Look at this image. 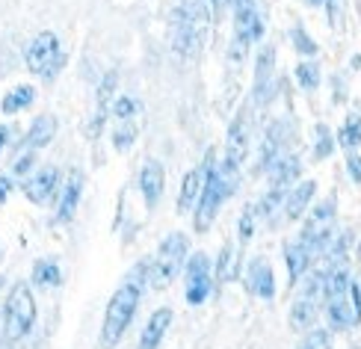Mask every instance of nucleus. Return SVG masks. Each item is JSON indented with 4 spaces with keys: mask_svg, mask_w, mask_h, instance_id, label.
Here are the masks:
<instances>
[{
    "mask_svg": "<svg viewBox=\"0 0 361 349\" xmlns=\"http://www.w3.org/2000/svg\"><path fill=\"white\" fill-rule=\"evenodd\" d=\"M142 278L148 281V264L140 267V276L137 278L122 284L113 293L110 305H107V314H104V326H101V346L104 349H113L118 341H122L125 329L130 326L133 317H137L140 296H142Z\"/></svg>",
    "mask_w": 361,
    "mask_h": 349,
    "instance_id": "obj_1",
    "label": "nucleus"
},
{
    "mask_svg": "<svg viewBox=\"0 0 361 349\" xmlns=\"http://www.w3.org/2000/svg\"><path fill=\"white\" fill-rule=\"evenodd\" d=\"M169 36H172V51L184 59L199 56L204 36H207V12L199 0H187L172 9L169 18Z\"/></svg>",
    "mask_w": 361,
    "mask_h": 349,
    "instance_id": "obj_2",
    "label": "nucleus"
},
{
    "mask_svg": "<svg viewBox=\"0 0 361 349\" xmlns=\"http://www.w3.org/2000/svg\"><path fill=\"white\" fill-rule=\"evenodd\" d=\"M187 249H190V240L184 234H169L166 240H163L154 264H148V287L166 290V287L175 281V276L180 272V267L187 264Z\"/></svg>",
    "mask_w": 361,
    "mask_h": 349,
    "instance_id": "obj_3",
    "label": "nucleus"
},
{
    "mask_svg": "<svg viewBox=\"0 0 361 349\" xmlns=\"http://www.w3.org/2000/svg\"><path fill=\"white\" fill-rule=\"evenodd\" d=\"M24 59H27V68L44 80H54L56 74L66 68V51L59 48V39L51 33V30H44V33H39L27 44Z\"/></svg>",
    "mask_w": 361,
    "mask_h": 349,
    "instance_id": "obj_4",
    "label": "nucleus"
},
{
    "mask_svg": "<svg viewBox=\"0 0 361 349\" xmlns=\"http://www.w3.org/2000/svg\"><path fill=\"white\" fill-rule=\"evenodd\" d=\"M36 323V299L27 284H15L6 296L4 308V331L9 341H21Z\"/></svg>",
    "mask_w": 361,
    "mask_h": 349,
    "instance_id": "obj_5",
    "label": "nucleus"
},
{
    "mask_svg": "<svg viewBox=\"0 0 361 349\" xmlns=\"http://www.w3.org/2000/svg\"><path fill=\"white\" fill-rule=\"evenodd\" d=\"M332 231H335V199H326L311 210V216L302 225V237L299 243L308 249L311 257L326 255L329 243H332Z\"/></svg>",
    "mask_w": 361,
    "mask_h": 349,
    "instance_id": "obj_6",
    "label": "nucleus"
},
{
    "mask_svg": "<svg viewBox=\"0 0 361 349\" xmlns=\"http://www.w3.org/2000/svg\"><path fill=\"white\" fill-rule=\"evenodd\" d=\"M264 36V24L261 15L255 9L252 0H234V42H231V56L243 59L246 51L255 42H261Z\"/></svg>",
    "mask_w": 361,
    "mask_h": 349,
    "instance_id": "obj_7",
    "label": "nucleus"
},
{
    "mask_svg": "<svg viewBox=\"0 0 361 349\" xmlns=\"http://www.w3.org/2000/svg\"><path fill=\"white\" fill-rule=\"evenodd\" d=\"M204 169V187H202V199H199V207H195V231L204 234L210 225H214V216L219 204L225 202V192L219 187V178H216V163L214 157H207V163L202 166Z\"/></svg>",
    "mask_w": 361,
    "mask_h": 349,
    "instance_id": "obj_8",
    "label": "nucleus"
},
{
    "mask_svg": "<svg viewBox=\"0 0 361 349\" xmlns=\"http://www.w3.org/2000/svg\"><path fill=\"white\" fill-rule=\"evenodd\" d=\"M326 314H329V323L332 329H353L361 323V284L350 281L347 293L335 296L326 302Z\"/></svg>",
    "mask_w": 361,
    "mask_h": 349,
    "instance_id": "obj_9",
    "label": "nucleus"
},
{
    "mask_svg": "<svg viewBox=\"0 0 361 349\" xmlns=\"http://www.w3.org/2000/svg\"><path fill=\"white\" fill-rule=\"evenodd\" d=\"M187 302L190 305H202V302L214 290V278H210V257L204 252H195L187 257Z\"/></svg>",
    "mask_w": 361,
    "mask_h": 349,
    "instance_id": "obj_10",
    "label": "nucleus"
},
{
    "mask_svg": "<svg viewBox=\"0 0 361 349\" xmlns=\"http://www.w3.org/2000/svg\"><path fill=\"white\" fill-rule=\"evenodd\" d=\"M273 89H276V48L264 44V48L258 51V56H255V89H252V98L258 104H267L269 95H273Z\"/></svg>",
    "mask_w": 361,
    "mask_h": 349,
    "instance_id": "obj_11",
    "label": "nucleus"
},
{
    "mask_svg": "<svg viewBox=\"0 0 361 349\" xmlns=\"http://www.w3.org/2000/svg\"><path fill=\"white\" fill-rule=\"evenodd\" d=\"M56 184H59L56 166H42V169H36L24 180V195L33 204H48L54 199V192H56Z\"/></svg>",
    "mask_w": 361,
    "mask_h": 349,
    "instance_id": "obj_12",
    "label": "nucleus"
},
{
    "mask_svg": "<svg viewBox=\"0 0 361 349\" xmlns=\"http://www.w3.org/2000/svg\"><path fill=\"white\" fill-rule=\"evenodd\" d=\"M249 145H252V130L246 121V110L237 113L234 121L228 125V136H225V157L243 166V160L249 157Z\"/></svg>",
    "mask_w": 361,
    "mask_h": 349,
    "instance_id": "obj_13",
    "label": "nucleus"
},
{
    "mask_svg": "<svg viewBox=\"0 0 361 349\" xmlns=\"http://www.w3.org/2000/svg\"><path fill=\"white\" fill-rule=\"evenodd\" d=\"M246 287L252 296L258 299H273L276 296V276L273 267L267 264V257H252L246 269Z\"/></svg>",
    "mask_w": 361,
    "mask_h": 349,
    "instance_id": "obj_14",
    "label": "nucleus"
},
{
    "mask_svg": "<svg viewBox=\"0 0 361 349\" xmlns=\"http://www.w3.org/2000/svg\"><path fill=\"white\" fill-rule=\"evenodd\" d=\"M83 187H86V178L80 169H71L66 184H63V199H59V207H56V222H68L74 216V210L80 204V195H83Z\"/></svg>",
    "mask_w": 361,
    "mask_h": 349,
    "instance_id": "obj_15",
    "label": "nucleus"
},
{
    "mask_svg": "<svg viewBox=\"0 0 361 349\" xmlns=\"http://www.w3.org/2000/svg\"><path fill=\"white\" fill-rule=\"evenodd\" d=\"M163 187H166V175H163V166L157 160H145L142 172H140V190L145 195V204L154 207L163 195Z\"/></svg>",
    "mask_w": 361,
    "mask_h": 349,
    "instance_id": "obj_16",
    "label": "nucleus"
},
{
    "mask_svg": "<svg viewBox=\"0 0 361 349\" xmlns=\"http://www.w3.org/2000/svg\"><path fill=\"white\" fill-rule=\"evenodd\" d=\"M288 142V121L279 118L273 125L267 128V136H264V145H261V169L267 172L273 166L276 157H281V148Z\"/></svg>",
    "mask_w": 361,
    "mask_h": 349,
    "instance_id": "obj_17",
    "label": "nucleus"
},
{
    "mask_svg": "<svg viewBox=\"0 0 361 349\" xmlns=\"http://www.w3.org/2000/svg\"><path fill=\"white\" fill-rule=\"evenodd\" d=\"M299 172H302V160H299L296 154H281V157H276L273 166L267 169L269 184H273V187H281V190H288L293 180L299 178Z\"/></svg>",
    "mask_w": 361,
    "mask_h": 349,
    "instance_id": "obj_18",
    "label": "nucleus"
},
{
    "mask_svg": "<svg viewBox=\"0 0 361 349\" xmlns=\"http://www.w3.org/2000/svg\"><path fill=\"white\" fill-rule=\"evenodd\" d=\"M113 92H116V74H107V78L101 80V86H98V95H95L98 107H95V116H92V125H89V130H86L89 136H92V140L104 130V121H107V113H110V107H113V104H110Z\"/></svg>",
    "mask_w": 361,
    "mask_h": 349,
    "instance_id": "obj_19",
    "label": "nucleus"
},
{
    "mask_svg": "<svg viewBox=\"0 0 361 349\" xmlns=\"http://www.w3.org/2000/svg\"><path fill=\"white\" fill-rule=\"evenodd\" d=\"M169 326H172V308H157L152 314V320H148L145 329H142L140 349H157L160 341H163V335L169 331Z\"/></svg>",
    "mask_w": 361,
    "mask_h": 349,
    "instance_id": "obj_20",
    "label": "nucleus"
},
{
    "mask_svg": "<svg viewBox=\"0 0 361 349\" xmlns=\"http://www.w3.org/2000/svg\"><path fill=\"white\" fill-rule=\"evenodd\" d=\"M314 192H317V184L314 180H302L299 187L288 190V199H284V219L288 222H296L299 216L305 214V207L311 204Z\"/></svg>",
    "mask_w": 361,
    "mask_h": 349,
    "instance_id": "obj_21",
    "label": "nucleus"
},
{
    "mask_svg": "<svg viewBox=\"0 0 361 349\" xmlns=\"http://www.w3.org/2000/svg\"><path fill=\"white\" fill-rule=\"evenodd\" d=\"M202 187H204V169H190L184 175V184H180L178 214H190V210L195 207V202L202 199Z\"/></svg>",
    "mask_w": 361,
    "mask_h": 349,
    "instance_id": "obj_22",
    "label": "nucleus"
},
{
    "mask_svg": "<svg viewBox=\"0 0 361 349\" xmlns=\"http://www.w3.org/2000/svg\"><path fill=\"white\" fill-rule=\"evenodd\" d=\"M54 136H56V118L54 116H39L33 125H30L27 136H24V148L27 151H39L44 145H51Z\"/></svg>",
    "mask_w": 361,
    "mask_h": 349,
    "instance_id": "obj_23",
    "label": "nucleus"
},
{
    "mask_svg": "<svg viewBox=\"0 0 361 349\" xmlns=\"http://www.w3.org/2000/svg\"><path fill=\"white\" fill-rule=\"evenodd\" d=\"M284 261H288V272H290V284H296L299 278L308 272L311 261L314 257L308 255V249L302 246V243H284Z\"/></svg>",
    "mask_w": 361,
    "mask_h": 349,
    "instance_id": "obj_24",
    "label": "nucleus"
},
{
    "mask_svg": "<svg viewBox=\"0 0 361 349\" xmlns=\"http://www.w3.org/2000/svg\"><path fill=\"white\" fill-rule=\"evenodd\" d=\"M317 308H320V302H314V299H308V296H296L293 308H290V326H293L296 331L311 329L314 320H317Z\"/></svg>",
    "mask_w": 361,
    "mask_h": 349,
    "instance_id": "obj_25",
    "label": "nucleus"
},
{
    "mask_svg": "<svg viewBox=\"0 0 361 349\" xmlns=\"http://www.w3.org/2000/svg\"><path fill=\"white\" fill-rule=\"evenodd\" d=\"M33 98H36V89L27 86V83H21V86H15L12 92H6V98L0 101V110H4L6 116H15V113L27 110L30 104H33Z\"/></svg>",
    "mask_w": 361,
    "mask_h": 349,
    "instance_id": "obj_26",
    "label": "nucleus"
},
{
    "mask_svg": "<svg viewBox=\"0 0 361 349\" xmlns=\"http://www.w3.org/2000/svg\"><path fill=\"white\" fill-rule=\"evenodd\" d=\"M338 145L347 148V151H355L361 145V116H347V121L341 125L338 130Z\"/></svg>",
    "mask_w": 361,
    "mask_h": 349,
    "instance_id": "obj_27",
    "label": "nucleus"
},
{
    "mask_svg": "<svg viewBox=\"0 0 361 349\" xmlns=\"http://www.w3.org/2000/svg\"><path fill=\"white\" fill-rule=\"evenodd\" d=\"M59 281H63V269L56 267V261H36V267H33L36 287H56Z\"/></svg>",
    "mask_w": 361,
    "mask_h": 349,
    "instance_id": "obj_28",
    "label": "nucleus"
},
{
    "mask_svg": "<svg viewBox=\"0 0 361 349\" xmlns=\"http://www.w3.org/2000/svg\"><path fill=\"white\" fill-rule=\"evenodd\" d=\"M314 136H317V142H314V157H317V160L332 157V151H335V136H332V130H329L326 125H317V128H314Z\"/></svg>",
    "mask_w": 361,
    "mask_h": 349,
    "instance_id": "obj_29",
    "label": "nucleus"
},
{
    "mask_svg": "<svg viewBox=\"0 0 361 349\" xmlns=\"http://www.w3.org/2000/svg\"><path fill=\"white\" fill-rule=\"evenodd\" d=\"M296 83L305 89V92H314L320 86V68L317 63H299L296 66Z\"/></svg>",
    "mask_w": 361,
    "mask_h": 349,
    "instance_id": "obj_30",
    "label": "nucleus"
},
{
    "mask_svg": "<svg viewBox=\"0 0 361 349\" xmlns=\"http://www.w3.org/2000/svg\"><path fill=\"white\" fill-rule=\"evenodd\" d=\"M258 216H261V210L258 204H246L243 207V216H240V243H249L255 228H258Z\"/></svg>",
    "mask_w": 361,
    "mask_h": 349,
    "instance_id": "obj_31",
    "label": "nucleus"
},
{
    "mask_svg": "<svg viewBox=\"0 0 361 349\" xmlns=\"http://www.w3.org/2000/svg\"><path fill=\"white\" fill-rule=\"evenodd\" d=\"M234 261H237V249H234V246H222L219 264H216V278H219V281L234 278Z\"/></svg>",
    "mask_w": 361,
    "mask_h": 349,
    "instance_id": "obj_32",
    "label": "nucleus"
},
{
    "mask_svg": "<svg viewBox=\"0 0 361 349\" xmlns=\"http://www.w3.org/2000/svg\"><path fill=\"white\" fill-rule=\"evenodd\" d=\"M137 140V128H133V121H118V128L113 130V145L118 151H128Z\"/></svg>",
    "mask_w": 361,
    "mask_h": 349,
    "instance_id": "obj_33",
    "label": "nucleus"
},
{
    "mask_svg": "<svg viewBox=\"0 0 361 349\" xmlns=\"http://www.w3.org/2000/svg\"><path fill=\"white\" fill-rule=\"evenodd\" d=\"M290 42H293V48H296L299 54H305V56L317 54V42H314V39L305 33V27H293V30H290Z\"/></svg>",
    "mask_w": 361,
    "mask_h": 349,
    "instance_id": "obj_34",
    "label": "nucleus"
},
{
    "mask_svg": "<svg viewBox=\"0 0 361 349\" xmlns=\"http://www.w3.org/2000/svg\"><path fill=\"white\" fill-rule=\"evenodd\" d=\"M137 110H140V104H137V98H130V95L116 98V101H113V107H110V113H113L118 121H130Z\"/></svg>",
    "mask_w": 361,
    "mask_h": 349,
    "instance_id": "obj_35",
    "label": "nucleus"
},
{
    "mask_svg": "<svg viewBox=\"0 0 361 349\" xmlns=\"http://www.w3.org/2000/svg\"><path fill=\"white\" fill-rule=\"evenodd\" d=\"M326 9H329V27L341 30V24H343V9H347V0H326Z\"/></svg>",
    "mask_w": 361,
    "mask_h": 349,
    "instance_id": "obj_36",
    "label": "nucleus"
},
{
    "mask_svg": "<svg viewBox=\"0 0 361 349\" xmlns=\"http://www.w3.org/2000/svg\"><path fill=\"white\" fill-rule=\"evenodd\" d=\"M33 163H36V151H24V154L12 163V175H27L33 169Z\"/></svg>",
    "mask_w": 361,
    "mask_h": 349,
    "instance_id": "obj_37",
    "label": "nucleus"
},
{
    "mask_svg": "<svg viewBox=\"0 0 361 349\" xmlns=\"http://www.w3.org/2000/svg\"><path fill=\"white\" fill-rule=\"evenodd\" d=\"M326 343H329L326 331H311V335L302 341V346H299V349H326Z\"/></svg>",
    "mask_w": 361,
    "mask_h": 349,
    "instance_id": "obj_38",
    "label": "nucleus"
},
{
    "mask_svg": "<svg viewBox=\"0 0 361 349\" xmlns=\"http://www.w3.org/2000/svg\"><path fill=\"white\" fill-rule=\"evenodd\" d=\"M347 172H350V178L355 180V184H361V157L358 154L347 157Z\"/></svg>",
    "mask_w": 361,
    "mask_h": 349,
    "instance_id": "obj_39",
    "label": "nucleus"
},
{
    "mask_svg": "<svg viewBox=\"0 0 361 349\" xmlns=\"http://www.w3.org/2000/svg\"><path fill=\"white\" fill-rule=\"evenodd\" d=\"M9 190H12V180L9 178H0V204L9 199Z\"/></svg>",
    "mask_w": 361,
    "mask_h": 349,
    "instance_id": "obj_40",
    "label": "nucleus"
},
{
    "mask_svg": "<svg viewBox=\"0 0 361 349\" xmlns=\"http://www.w3.org/2000/svg\"><path fill=\"white\" fill-rule=\"evenodd\" d=\"M6 140H9V128H4V125H0V151H4Z\"/></svg>",
    "mask_w": 361,
    "mask_h": 349,
    "instance_id": "obj_41",
    "label": "nucleus"
},
{
    "mask_svg": "<svg viewBox=\"0 0 361 349\" xmlns=\"http://www.w3.org/2000/svg\"><path fill=\"white\" fill-rule=\"evenodd\" d=\"M305 4H308V6H323L326 0H305Z\"/></svg>",
    "mask_w": 361,
    "mask_h": 349,
    "instance_id": "obj_42",
    "label": "nucleus"
},
{
    "mask_svg": "<svg viewBox=\"0 0 361 349\" xmlns=\"http://www.w3.org/2000/svg\"><path fill=\"white\" fill-rule=\"evenodd\" d=\"M358 269H361V246H358Z\"/></svg>",
    "mask_w": 361,
    "mask_h": 349,
    "instance_id": "obj_43",
    "label": "nucleus"
},
{
    "mask_svg": "<svg viewBox=\"0 0 361 349\" xmlns=\"http://www.w3.org/2000/svg\"><path fill=\"white\" fill-rule=\"evenodd\" d=\"M0 287H4V278H0Z\"/></svg>",
    "mask_w": 361,
    "mask_h": 349,
    "instance_id": "obj_44",
    "label": "nucleus"
}]
</instances>
